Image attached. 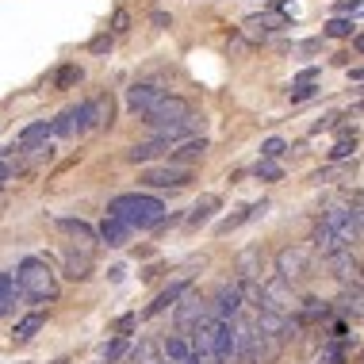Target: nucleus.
Here are the masks:
<instances>
[{
    "instance_id": "obj_27",
    "label": "nucleus",
    "mask_w": 364,
    "mask_h": 364,
    "mask_svg": "<svg viewBox=\"0 0 364 364\" xmlns=\"http://www.w3.org/2000/svg\"><path fill=\"white\" fill-rule=\"evenodd\" d=\"M16 303V280L8 272H0V314H8Z\"/></svg>"
},
{
    "instance_id": "obj_14",
    "label": "nucleus",
    "mask_w": 364,
    "mask_h": 364,
    "mask_svg": "<svg viewBox=\"0 0 364 364\" xmlns=\"http://www.w3.org/2000/svg\"><path fill=\"white\" fill-rule=\"evenodd\" d=\"M188 288H192V277H181V280H173V284H169V288H165V291H161V295H157V299L150 303V307H146V318H154V314H161V311H169V307H173V303H176V299H181V295H184V291H188Z\"/></svg>"
},
{
    "instance_id": "obj_42",
    "label": "nucleus",
    "mask_w": 364,
    "mask_h": 364,
    "mask_svg": "<svg viewBox=\"0 0 364 364\" xmlns=\"http://www.w3.org/2000/svg\"><path fill=\"white\" fill-rule=\"evenodd\" d=\"M54 364H70V360H65V357H62V360H54Z\"/></svg>"
},
{
    "instance_id": "obj_12",
    "label": "nucleus",
    "mask_w": 364,
    "mask_h": 364,
    "mask_svg": "<svg viewBox=\"0 0 364 364\" xmlns=\"http://www.w3.org/2000/svg\"><path fill=\"white\" fill-rule=\"evenodd\" d=\"M92 250H85V245H81V250H65V277H70V280H88V277H92Z\"/></svg>"
},
{
    "instance_id": "obj_13",
    "label": "nucleus",
    "mask_w": 364,
    "mask_h": 364,
    "mask_svg": "<svg viewBox=\"0 0 364 364\" xmlns=\"http://www.w3.org/2000/svg\"><path fill=\"white\" fill-rule=\"evenodd\" d=\"M131 226L127 223H119V219H112V215H107V219L100 223V230H96V238H100L104 245H112V250H123L127 242H131Z\"/></svg>"
},
{
    "instance_id": "obj_17",
    "label": "nucleus",
    "mask_w": 364,
    "mask_h": 364,
    "mask_svg": "<svg viewBox=\"0 0 364 364\" xmlns=\"http://www.w3.org/2000/svg\"><path fill=\"white\" fill-rule=\"evenodd\" d=\"M165 150H169V142H165V139H154V142H134L131 150H127V161L146 165V161H154V157H161Z\"/></svg>"
},
{
    "instance_id": "obj_36",
    "label": "nucleus",
    "mask_w": 364,
    "mask_h": 364,
    "mask_svg": "<svg viewBox=\"0 0 364 364\" xmlns=\"http://www.w3.org/2000/svg\"><path fill=\"white\" fill-rule=\"evenodd\" d=\"M88 50H92V54H107V50H112V35H96L92 43H88Z\"/></svg>"
},
{
    "instance_id": "obj_29",
    "label": "nucleus",
    "mask_w": 364,
    "mask_h": 364,
    "mask_svg": "<svg viewBox=\"0 0 364 364\" xmlns=\"http://www.w3.org/2000/svg\"><path fill=\"white\" fill-rule=\"evenodd\" d=\"M253 173H257L261 181H280V176H284V169H280L277 161H269V157H261V161H257V169H253Z\"/></svg>"
},
{
    "instance_id": "obj_28",
    "label": "nucleus",
    "mask_w": 364,
    "mask_h": 364,
    "mask_svg": "<svg viewBox=\"0 0 364 364\" xmlns=\"http://www.w3.org/2000/svg\"><path fill=\"white\" fill-rule=\"evenodd\" d=\"M245 27H250V35H261V31H277L280 19H272V16H250V19H245Z\"/></svg>"
},
{
    "instance_id": "obj_37",
    "label": "nucleus",
    "mask_w": 364,
    "mask_h": 364,
    "mask_svg": "<svg viewBox=\"0 0 364 364\" xmlns=\"http://www.w3.org/2000/svg\"><path fill=\"white\" fill-rule=\"evenodd\" d=\"M134 322H139L134 314H123V318L115 322V338H127V330H134Z\"/></svg>"
},
{
    "instance_id": "obj_25",
    "label": "nucleus",
    "mask_w": 364,
    "mask_h": 364,
    "mask_svg": "<svg viewBox=\"0 0 364 364\" xmlns=\"http://www.w3.org/2000/svg\"><path fill=\"white\" fill-rule=\"evenodd\" d=\"M81 77H85V70L77 62H65L62 70L54 73V88H73V85H81Z\"/></svg>"
},
{
    "instance_id": "obj_4",
    "label": "nucleus",
    "mask_w": 364,
    "mask_h": 364,
    "mask_svg": "<svg viewBox=\"0 0 364 364\" xmlns=\"http://www.w3.org/2000/svg\"><path fill=\"white\" fill-rule=\"evenodd\" d=\"M250 326L261 330V333H269V338H277V341H291L295 333L303 330L295 314H277V311H257V318H253Z\"/></svg>"
},
{
    "instance_id": "obj_30",
    "label": "nucleus",
    "mask_w": 364,
    "mask_h": 364,
    "mask_svg": "<svg viewBox=\"0 0 364 364\" xmlns=\"http://www.w3.org/2000/svg\"><path fill=\"white\" fill-rule=\"evenodd\" d=\"M326 35L330 38H346V35H353V23H349L346 16H333L330 23H326Z\"/></svg>"
},
{
    "instance_id": "obj_18",
    "label": "nucleus",
    "mask_w": 364,
    "mask_h": 364,
    "mask_svg": "<svg viewBox=\"0 0 364 364\" xmlns=\"http://www.w3.org/2000/svg\"><path fill=\"white\" fill-rule=\"evenodd\" d=\"M161 357H169V364H188L192 360V346L184 333H173V338L161 341Z\"/></svg>"
},
{
    "instance_id": "obj_41",
    "label": "nucleus",
    "mask_w": 364,
    "mask_h": 364,
    "mask_svg": "<svg viewBox=\"0 0 364 364\" xmlns=\"http://www.w3.org/2000/svg\"><path fill=\"white\" fill-rule=\"evenodd\" d=\"M272 4H277V8H280V4H288V0H272Z\"/></svg>"
},
{
    "instance_id": "obj_23",
    "label": "nucleus",
    "mask_w": 364,
    "mask_h": 364,
    "mask_svg": "<svg viewBox=\"0 0 364 364\" xmlns=\"http://www.w3.org/2000/svg\"><path fill=\"white\" fill-rule=\"evenodd\" d=\"M238 280H261V250H245L238 257Z\"/></svg>"
},
{
    "instance_id": "obj_40",
    "label": "nucleus",
    "mask_w": 364,
    "mask_h": 364,
    "mask_svg": "<svg viewBox=\"0 0 364 364\" xmlns=\"http://www.w3.org/2000/svg\"><path fill=\"white\" fill-rule=\"evenodd\" d=\"M0 181H8V165L4 161H0Z\"/></svg>"
},
{
    "instance_id": "obj_34",
    "label": "nucleus",
    "mask_w": 364,
    "mask_h": 364,
    "mask_svg": "<svg viewBox=\"0 0 364 364\" xmlns=\"http://www.w3.org/2000/svg\"><path fill=\"white\" fill-rule=\"evenodd\" d=\"M318 92V88H314V81H299L291 88V104H299V100H311V96Z\"/></svg>"
},
{
    "instance_id": "obj_38",
    "label": "nucleus",
    "mask_w": 364,
    "mask_h": 364,
    "mask_svg": "<svg viewBox=\"0 0 364 364\" xmlns=\"http://www.w3.org/2000/svg\"><path fill=\"white\" fill-rule=\"evenodd\" d=\"M326 364H346V349L341 346H326V357H322Z\"/></svg>"
},
{
    "instance_id": "obj_24",
    "label": "nucleus",
    "mask_w": 364,
    "mask_h": 364,
    "mask_svg": "<svg viewBox=\"0 0 364 364\" xmlns=\"http://www.w3.org/2000/svg\"><path fill=\"white\" fill-rule=\"evenodd\" d=\"M43 326H46V318L35 311V314H27V318H19V322H16L12 338H16V341H31V338H35V333L43 330Z\"/></svg>"
},
{
    "instance_id": "obj_21",
    "label": "nucleus",
    "mask_w": 364,
    "mask_h": 364,
    "mask_svg": "<svg viewBox=\"0 0 364 364\" xmlns=\"http://www.w3.org/2000/svg\"><path fill=\"white\" fill-rule=\"evenodd\" d=\"M314 250H318L322 253V257H333V253H341V250H349V245L346 242H341L338 238V234H333V230H326V226H314Z\"/></svg>"
},
{
    "instance_id": "obj_10",
    "label": "nucleus",
    "mask_w": 364,
    "mask_h": 364,
    "mask_svg": "<svg viewBox=\"0 0 364 364\" xmlns=\"http://www.w3.org/2000/svg\"><path fill=\"white\" fill-rule=\"evenodd\" d=\"M208 307H211V318L215 322L238 318V314H242V291H238V284H223L219 295H215V303H208Z\"/></svg>"
},
{
    "instance_id": "obj_11",
    "label": "nucleus",
    "mask_w": 364,
    "mask_h": 364,
    "mask_svg": "<svg viewBox=\"0 0 364 364\" xmlns=\"http://www.w3.org/2000/svg\"><path fill=\"white\" fill-rule=\"evenodd\" d=\"M161 96H165L161 85H131V88H127V107H131L134 115H146L157 100H161Z\"/></svg>"
},
{
    "instance_id": "obj_26",
    "label": "nucleus",
    "mask_w": 364,
    "mask_h": 364,
    "mask_svg": "<svg viewBox=\"0 0 364 364\" xmlns=\"http://www.w3.org/2000/svg\"><path fill=\"white\" fill-rule=\"evenodd\" d=\"M46 134H50V119H38V123L19 131V146H35L38 139H46Z\"/></svg>"
},
{
    "instance_id": "obj_16",
    "label": "nucleus",
    "mask_w": 364,
    "mask_h": 364,
    "mask_svg": "<svg viewBox=\"0 0 364 364\" xmlns=\"http://www.w3.org/2000/svg\"><path fill=\"white\" fill-rule=\"evenodd\" d=\"M203 154H208V139H184L181 146H169V161H173V165L200 161Z\"/></svg>"
},
{
    "instance_id": "obj_20",
    "label": "nucleus",
    "mask_w": 364,
    "mask_h": 364,
    "mask_svg": "<svg viewBox=\"0 0 364 364\" xmlns=\"http://www.w3.org/2000/svg\"><path fill=\"white\" fill-rule=\"evenodd\" d=\"M88 112H92V127H112V115H115V100L112 92H100L88 100Z\"/></svg>"
},
{
    "instance_id": "obj_39",
    "label": "nucleus",
    "mask_w": 364,
    "mask_h": 364,
    "mask_svg": "<svg viewBox=\"0 0 364 364\" xmlns=\"http://www.w3.org/2000/svg\"><path fill=\"white\" fill-rule=\"evenodd\" d=\"M338 12H341V16H349V12H360V0H341V4H338Z\"/></svg>"
},
{
    "instance_id": "obj_2",
    "label": "nucleus",
    "mask_w": 364,
    "mask_h": 364,
    "mask_svg": "<svg viewBox=\"0 0 364 364\" xmlns=\"http://www.w3.org/2000/svg\"><path fill=\"white\" fill-rule=\"evenodd\" d=\"M12 280H16V291H23L31 303H54L58 299V277L43 257H23Z\"/></svg>"
},
{
    "instance_id": "obj_6",
    "label": "nucleus",
    "mask_w": 364,
    "mask_h": 364,
    "mask_svg": "<svg viewBox=\"0 0 364 364\" xmlns=\"http://www.w3.org/2000/svg\"><path fill=\"white\" fill-rule=\"evenodd\" d=\"M92 127V112H88V100L77 104V107H65L58 119H50V134L58 139H73V134H85Z\"/></svg>"
},
{
    "instance_id": "obj_22",
    "label": "nucleus",
    "mask_w": 364,
    "mask_h": 364,
    "mask_svg": "<svg viewBox=\"0 0 364 364\" xmlns=\"http://www.w3.org/2000/svg\"><path fill=\"white\" fill-rule=\"evenodd\" d=\"M215 211H219V196H203V200L188 211V219H184V223H188V230H200V226L208 223Z\"/></svg>"
},
{
    "instance_id": "obj_1",
    "label": "nucleus",
    "mask_w": 364,
    "mask_h": 364,
    "mask_svg": "<svg viewBox=\"0 0 364 364\" xmlns=\"http://www.w3.org/2000/svg\"><path fill=\"white\" fill-rule=\"evenodd\" d=\"M107 215L127 223L131 230H150V226L165 223V203L157 196H146V192H127V196H115L107 203Z\"/></svg>"
},
{
    "instance_id": "obj_8",
    "label": "nucleus",
    "mask_w": 364,
    "mask_h": 364,
    "mask_svg": "<svg viewBox=\"0 0 364 364\" xmlns=\"http://www.w3.org/2000/svg\"><path fill=\"white\" fill-rule=\"evenodd\" d=\"M284 353V341L269 338L261 330H250V346H245V364H277Z\"/></svg>"
},
{
    "instance_id": "obj_32",
    "label": "nucleus",
    "mask_w": 364,
    "mask_h": 364,
    "mask_svg": "<svg viewBox=\"0 0 364 364\" xmlns=\"http://www.w3.org/2000/svg\"><path fill=\"white\" fill-rule=\"evenodd\" d=\"M353 154H357V139H341L330 150V161H346V157H353Z\"/></svg>"
},
{
    "instance_id": "obj_5",
    "label": "nucleus",
    "mask_w": 364,
    "mask_h": 364,
    "mask_svg": "<svg viewBox=\"0 0 364 364\" xmlns=\"http://www.w3.org/2000/svg\"><path fill=\"white\" fill-rule=\"evenodd\" d=\"M307 269H311V253L303 250V245H284V250L277 253V277L284 284L303 280V277H307Z\"/></svg>"
},
{
    "instance_id": "obj_35",
    "label": "nucleus",
    "mask_w": 364,
    "mask_h": 364,
    "mask_svg": "<svg viewBox=\"0 0 364 364\" xmlns=\"http://www.w3.org/2000/svg\"><path fill=\"white\" fill-rule=\"evenodd\" d=\"M123 31H131V12L119 8V12L112 16V35H123Z\"/></svg>"
},
{
    "instance_id": "obj_15",
    "label": "nucleus",
    "mask_w": 364,
    "mask_h": 364,
    "mask_svg": "<svg viewBox=\"0 0 364 364\" xmlns=\"http://www.w3.org/2000/svg\"><path fill=\"white\" fill-rule=\"evenodd\" d=\"M127 357H131V364H165L161 360V341L157 338H139L127 349Z\"/></svg>"
},
{
    "instance_id": "obj_7",
    "label": "nucleus",
    "mask_w": 364,
    "mask_h": 364,
    "mask_svg": "<svg viewBox=\"0 0 364 364\" xmlns=\"http://www.w3.org/2000/svg\"><path fill=\"white\" fill-rule=\"evenodd\" d=\"M257 311H277V314H295V295H291V284H284L280 277L261 284V299H257Z\"/></svg>"
},
{
    "instance_id": "obj_19",
    "label": "nucleus",
    "mask_w": 364,
    "mask_h": 364,
    "mask_svg": "<svg viewBox=\"0 0 364 364\" xmlns=\"http://www.w3.org/2000/svg\"><path fill=\"white\" fill-rule=\"evenodd\" d=\"M58 230L77 238V245H85V250H92V242H96V230L88 223H81V219H58Z\"/></svg>"
},
{
    "instance_id": "obj_9",
    "label": "nucleus",
    "mask_w": 364,
    "mask_h": 364,
    "mask_svg": "<svg viewBox=\"0 0 364 364\" xmlns=\"http://www.w3.org/2000/svg\"><path fill=\"white\" fill-rule=\"evenodd\" d=\"M188 181H192L188 165H157V169L142 173L139 184H146V188H184Z\"/></svg>"
},
{
    "instance_id": "obj_3",
    "label": "nucleus",
    "mask_w": 364,
    "mask_h": 364,
    "mask_svg": "<svg viewBox=\"0 0 364 364\" xmlns=\"http://www.w3.org/2000/svg\"><path fill=\"white\" fill-rule=\"evenodd\" d=\"M176 307V330L181 333H192V326H200L203 318H211V307H208V299H203L196 288H188L181 295V299L173 303Z\"/></svg>"
},
{
    "instance_id": "obj_33",
    "label": "nucleus",
    "mask_w": 364,
    "mask_h": 364,
    "mask_svg": "<svg viewBox=\"0 0 364 364\" xmlns=\"http://www.w3.org/2000/svg\"><path fill=\"white\" fill-rule=\"evenodd\" d=\"M104 357H107V364H112V360H123V357H127V338H115L112 346H104Z\"/></svg>"
},
{
    "instance_id": "obj_31",
    "label": "nucleus",
    "mask_w": 364,
    "mask_h": 364,
    "mask_svg": "<svg viewBox=\"0 0 364 364\" xmlns=\"http://www.w3.org/2000/svg\"><path fill=\"white\" fill-rule=\"evenodd\" d=\"M284 150H288V142H284V139H264L261 142V157H269V161L284 157Z\"/></svg>"
}]
</instances>
